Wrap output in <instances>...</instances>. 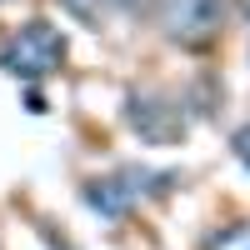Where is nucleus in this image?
Returning <instances> with one entry per match:
<instances>
[{"mask_svg": "<svg viewBox=\"0 0 250 250\" xmlns=\"http://www.w3.org/2000/svg\"><path fill=\"white\" fill-rule=\"evenodd\" d=\"M60 65H65V35H60L50 20H25L20 30H10L0 40V70L15 75L20 85L50 80Z\"/></svg>", "mask_w": 250, "mask_h": 250, "instance_id": "obj_1", "label": "nucleus"}, {"mask_svg": "<svg viewBox=\"0 0 250 250\" xmlns=\"http://www.w3.org/2000/svg\"><path fill=\"white\" fill-rule=\"evenodd\" d=\"M115 175L125 180V190H130L135 200H145V195H170L175 185H180L175 170H150V165H125V170H115Z\"/></svg>", "mask_w": 250, "mask_h": 250, "instance_id": "obj_5", "label": "nucleus"}, {"mask_svg": "<svg viewBox=\"0 0 250 250\" xmlns=\"http://www.w3.org/2000/svg\"><path fill=\"white\" fill-rule=\"evenodd\" d=\"M205 250H250V220H235V225L210 230L205 235Z\"/></svg>", "mask_w": 250, "mask_h": 250, "instance_id": "obj_6", "label": "nucleus"}, {"mask_svg": "<svg viewBox=\"0 0 250 250\" xmlns=\"http://www.w3.org/2000/svg\"><path fill=\"white\" fill-rule=\"evenodd\" d=\"M80 200H85L95 215H105V220H125V215L135 210V195L125 190V180H120V175H105V180H85Z\"/></svg>", "mask_w": 250, "mask_h": 250, "instance_id": "obj_4", "label": "nucleus"}, {"mask_svg": "<svg viewBox=\"0 0 250 250\" xmlns=\"http://www.w3.org/2000/svg\"><path fill=\"white\" fill-rule=\"evenodd\" d=\"M125 125L145 145H175L190 130V115H185V100L170 90H130L125 95Z\"/></svg>", "mask_w": 250, "mask_h": 250, "instance_id": "obj_2", "label": "nucleus"}, {"mask_svg": "<svg viewBox=\"0 0 250 250\" xmlns=\"http://www.w3.org/2000/svg\"><path fill=\"white\" fill-rule=\"evenodd\" d=\"M230 150H235V160L245 165V175H250V125H240V130L230 135Z\"/></svg>", "mask_w": 250, "mask_h": 250, "instance_id": "obj_8", "label": "nucleus"}, {"mask_svg": "<svg viewBox=\"0 0 250 250\" xmlns=\"http://www.w3.org/2000/svg\"><path fill=\"white\" fill-rule=\"evenodd\" d=\"M225 30V0H170L165 10V35L185 50H205Z\"/></svg>", "mask_w": 250, "mask_h": 250, "instance_id": "obj_3", "label": "nucleus"}, {"mask_svg": "<svg viewBox=\"0 0 250 250\" xmlns=\"http://www.w3.org/2000/svg\"><path fill=\"white\" fill-rule=\"evenodd\" d=\"M65 10H70L75 20H85V25H100L105 10H110V0H65Z\"/></svg>", "mask_w": 250, "mask_h": 250, "instance_id": "obj_7", "label": "nucleus"}]
</instances>
